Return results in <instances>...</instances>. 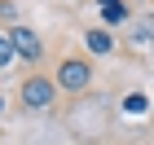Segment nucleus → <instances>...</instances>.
Segmentation results:
<instances>
[{
  "label": "nucleus",
  "instance_id": "nucleus-8",
  "mask_svg": "<svg viewBox=\"0 0 154 145\" xmlns=\"http://www.w3.org/2000/svg\"><path fill=\"white\" fill-rule=\"evenodd\" d=\"M0 18H9V22L18 18V9H13V0H0Z\"/></svg>",
  "mask_w": 154,
  "mask_h": 145
},
{
  "label": "nucleus",
  "instance_id": "nucleus-7",
  "mask_svg": "<svg viewBox=\"0 0 154 145\" xmlns=\"http://www.w3.org/2000/svg\"><path fill=\"white\" fill-rule=\"evenodd\" d=\"M13 57H18V53H13V40H9V35H0V66H9Z\"/></svg>",
  "mask_w": 154,
  "mask_h": 145
},
{
  "label": "nucleus",
  "instance_id": "nucleus-3",
  "mask_svg": "<svg viewBox=\"0 0 154 145\" xmlns=\"http://www.w3.org/2000/svg\"><path fill=\"white\" fill-rule=\"evenodd\" d=\"M9 40H13V53H18L22 62H40V57H44V44H40V35H35V31L13 26V31H9Z\"/></svg>",
  "mask_w": 154,
  "mask_h": 145
},
{
  "label": "nucleus",
  "instance_id": "nucleus-4",
  "mask_svg": "<svg viewBox=\"0 0 154 145\" xmlns=\"http://www.w3.org/2000/svg\"><path fill=\"white\" fill-rule=\"evenodd\" d=\"M84 48L97 53V57H106V53H115V35H110L106 26H93V31L84 35Z\"/></svg>",
  "mask_w": 154,
  "mask_h": 145
},
{
  "label": "nucleus",
  "instance_id": "nucleus-2",
  "mask_svg": "<svg viewBox=\"0 0 154 145\" xmlns=\"http://www.w3.org/2000/svg\"><path fill=\"white\" fill-rule=\"evenodd\" d=\"M18 97H22L26 110H48V106H53V97H57V84L44 79V75H26L22 88H18Z\"/></svg>",
  "mask_w": 154,
  "mask_h": 145
},
{
  "label": "nucleus",
  "instance_id": "nucleus-5",
  "mask_svg": "<svg viewBox=\"0 0 154 145\" xmlns=\"http://www.w3.org/2000/svg\"><path fill=\"white\" fill-rule=\"evenodd\" d=\"M97 9H101V18H106L110 26H119V22H128V18H132V9L123 5V0H97Z\"/></svg>",
  "mask_w": 154,
  "mask_h": 145
},
{
  "label": "nucleus",
  "instance_id": "nucleus-1",
  "mask_svg": "<svg viewBox=\"0 0 154 145\" xmlns=\"http://www.w3.org/2000/svg\"><path fill=\"white\" fill-rule=\"evenodd\" d=\"M53 84H57V92H84V88L93 84V62L88 57H62Z\"/></svg>",
  "mask_w": 154,
  "mask_h": 145
},
{
  "label": "nucleus",
  "instance_id": "nucleus-9",
  "mask_svg": "<svg viewBox=\"0 0 154 145\" xmlns=\"http://www.w3.org/2000/svg\"><path fill=\"white\" fill-rule=\"evenodd\" d=\"M0 110H5V101H0Z\"/></svg>",
  "mask_w": 154,
  "mask_h": 145
},
{
  "label": "nucleus",
  "instance_id": "nucleus-6",
  "mask_svg": "<svg viewBox=\"0 0 154 145\" xmlns=\"http://www.w3.org/2000/svg\"><path fill=\"white\" fill-rule=\"evenodd\" d=\"M145 106H150V101H145V92H128V97H123V110H128V114H141Z\"/></svg>",
  "mask_w": 154,
  "mask_h": 145
}]
</instances>
